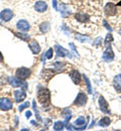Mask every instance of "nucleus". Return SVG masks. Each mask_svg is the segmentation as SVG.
I'll use <instances>...</instances> for the list:
<instances>
[{
    "mask_svg": "<svg viewBox=\"0 0 121 131\" xmlns=\"http://www.w3.org/2000/svg\"><path fill=\"white\" fill-rule=\"evenodd\" d=\"M119 33H120V34H121V30H119Z\"/></svg>",
    "mask_w": 121,
    "mask_h": 131,
    "instance_id": "37",
    "label": "nucleus"
},
{
    "mask_svg": "<svg viewBox=\"0 0 121 131\" xmlns=\"http://www.w3.org/2000/svg\"><path fill=\"white\" fill-rule=\"evenodd\" d=\"M75 18H76L79 22H81V23H85V22H87V21L90 19L89 15H87V14H82V13L76 14V15H75Z\"/></svg>",
    "mask_w": 121,
    "mask_h": 131,
    "instance_id": "18",
    "label": "nucleus"
},
{
    "mask_svg": "<svg viewBox=\"0 0 121 131\" xmlns=\"http://www.w3.org/2000/svg\"><path fill=\"white\" fill-rule=\"evenodd\" d=\"M29 49H31V51H32L34 54H37V53H39V51H40V47H39V45L37 43L36 40H34V39H31V40L29 41Z\"/></svg>",
    "mask_w": 121,
    "mask_h": 131,
    "instance_id": "15",
    "label": "nucleus"
},
{
    "mask_svg": "<svg viewBox=\"0 0 121 131\" xmlns=\"http://www.w3.org/2000/svg\"><path fill=\"white\" fill-rule=\"evenodd\" d=\"M113 40V36H112V34H111V32L108 33L107 35H106V39H105V43L107 45L108 42H111Z\"/></svg>",
    "mask_w": 121,
    "mask_h": 131,
    "instance_id": "29",
    "label": "nucleus"
},
{
    "mask_svg": "<svg viewBox=\"0 0 121 131\" xmlns=\"http://www.w3.org/2000/svg\"><path fill=\"white\" fill-rule=\"evenodd\" d=\"M116 12H117V5H115L112 2H109V3L106 4V6H105V13L107 15L113 16V15L116 14Z\"/></svg>",
    "mask_w": 121,
    "mask_h": 131,
    "instance_id": "5",
    "label": "nucleus"
},
{
    "mask_svg": "<svg viewBox=\"0 0 121 131\" xmlns=\"http://www.w3.org/2000/svg\"><path fill=\"white\" fill-rule=\"evenodd\" d=\"M35 9L37 12H45L48 9V5L43 1H37L35 4Z\"/></svg>",
    "mask_w": 121,
    "mask_h": 131,
    "instance_id": "14",
    "label": "nucleus"
},
{
    "mask_svg": "<svg viewBox=\"0 0 121 131\" xmlns=\"http://www.w3.org/2000/svg\"><path fill=\"white\" fill-rule=\"evenodd\" d=\"M102 58H103L104 61H107V62H110V61H112V60L114 59V52H113L112 47H111L110 45L107 46V48H106L105 51H104Z\"/></svg>",
    "mask_w": 121,
    "mask_h": 131,
    "instance_id": "6",
    "label": "nucleus"
},
{
    "mask_svg": "<svg viewBox=\"0 0 121 131\" xmlns=\"http://www.w3.org/2000/svg\"><path fill=\"white\" fill-rule=\"evenodd\" d=\"M76 38H77L78 40L84 42V41H88L90 37H89V36H85V35H82V34H80V33H77V34H76Z\"/></svg>",
    "mask_w": 121,
    "mask_h": 131,
    "instance_id": "24",
    "label": "nucleus"
},
{
    "mask_svg": "<svg viewBox=\"0 0 121 131\" xmlns=\"http://www.w3.org/2000/svg\"><path fill=\"white\" fill-rule=\"evenodd\" d=\"M53 66H54L56 71L58 73H60V72H62V71L65 70V63H59V62H57V63L53 64Z\"/></svg>",
    "mask_w": 121,
    "mask_h": 131,
    "instance_id": "21",
    "label": "nucleus"
},
{
    "mask_svg": "<svg viewBox=\"0 0 121 131\" xmlns=\"http://www.w3.org/2000/svg\"><path fill=\"white\" fill-rule=\"evenodd\" d=\"M113 86L115 88V91L117 93H121V75H117L114 77Z\"/></svg>",
    "mask_w": 121,
    "mask_h": 131,
    "instance_id": "17",
    "label": "nucleus"
},
{
    "mask_svg": "<svg viewBox=\"0 0 121 131\" xmlns=\"http://www.w3.org/2000/svg\"><path fill=\"white\" fill-rule=\"evenodd\" d=\"M12 17H13V12H12L10 9H4V10H2L1 13H0V18H1V20H2V21H5V22L11 20Z\"/></svg>",
    "mask_w": 121,
    "mask_h": 131,
    "instance_id": "7",
    "label": "nucleus"
},
{
    "mask_svg": "<svg viewBox=\"0 0 121 131\" xmlns=\"http://www.w3.org/2000/svg\"><path fill=\"white\" fill-rule=\"evenodd\" d=\"M53 129L57 131H60V130H63L64 129V123L61 122V121H58L53 124Z\"/></svg>",
    "mask_w": 121,
    "mask_h": 131,
    "instance_id": "23",
    "label": "nucleus"
},
{
    "mask_svg": "<svg viewBox=\"0 0 121 131\" xmlns=\"http://www.w3.org/2000/svg\"><path fill=\"white\" fill-rule=\"evenodd\" d=\"M13 104L12 101L8 98H0V110L2 111H8L12 109Z\"/></svg>",
    "mask_w": 121,
    "mask_h": 131,
    "instance_id": "4",
    "label": "nucleus"
},
{
    "mask_svg": "<svg viewBox=\"0 0 121 131\" xmlns=\"http://www.w3.org/2000/svg\"><path fill=\"white\" fill-rule=\"evenodd\" d=\"M52 6L56 10H58V4H57V0H52Z\"/></svg>",
    "mask_w": 121,
    "mask_h": 131,
    "instance_id": "34",
    "label": "nucleus"
},
{
    "mask_svg": "<svg viewBox=\"0 0 121 131\" xmlns=\"http://www.w3.org/2000/svg\"><path fill=\"white\" fill-rule=\"evenodd\" d=\"M84 80H85V83H86L88 93H89V94H92V87H91V83H90V81H89V79L87 78L86 76H84Z\"/></svg>",
    "mask_w": 121,
    "mask_h": 131,
    "instance_id": "26",
    "label": "nucleus"
},
{
    "mask_svg": "<svg viewBox=\"0 0 121 131\" xmlns=\"http://www.w3.org/2000/svg\"><path fill=\"white\" fill-rule=\"evenodd\" d=\"M56 52H57V57H62V58H64V57H66V56H68L70 54V51L68 49H64L62 46H59V45H56Z\"/></svg>",
    "mask_w": 121,
    "mask_h": 131,
    "instance_id": "13",
    "label": "nucleus"
},
{
    "mask_svg": "<svg viewBox=\"0 0 121 131\" xmlns=\"http://www.w3.org/2000/svg\"><path fill=\"white\" fill-rule=\"evenodd\" d=\"M16 27H17V29H19L20 31L25 32V31H27L29 29V23H28V21L22 19V20H19L17 22Z\"/></svg>",
    "mask_w": 121,
    "mask_h": 131,
    "instance_id": "12",
    "label": "nucleus"
},
{
    "mask_svg": "<svg viewBox=\"0 0 121 131\" xmlns=\"http://www.w3.org/2000/svg\"><path fill=\"white\" fill-rule=\"evenodd\" d=\"M29 103L28 102H25V103H23V104H21L19 107H18V109H19V111H23L25 108H27V107H29Z\"/></svg>",
    "mask_w": 121,
    "mask_h": 131,
    "instance_id": "28",
    "label": "nucleus"
},
{
    "mask_svg": "<svg viewBox=\"0 0 121 131\" xmlns=\"http://www.w3.org/2000/svg\"><path fill=\"white\" fill-rule=\"evenodd\" d=\"M60 12H61V15L62 17H67L69 16L70 14H71V9L69 8V6L67 5V4H64V3H62L61 5H60Z\"/></svg>",
    "mask_w": 121,
    "mask_h": 131,
    "instance_id": "16",
    "label": "nucleus"
},
{
    "mask_svg": "<svg viewBox=\"0 0 121 131\" xmlns=\"http://www.w3.org/2000/svg\"><path fill=\"white\" fill-rule=\"evenodd\" d=\"M70 78L72 79L73 83L76 85H79L81 83V74L77 70H73L70 72Z\"/></svg>",
    "mask_w": 121,
    "mask_h": 131,
    "instance_id": "10",
    "label": "nucleus"
},
{
    "mask_svg": "<svg viewBox=\"0 0 121 131\" xmlns=\"http://www.w3.org/2000/svg\"><path fill=\"white\" fill-rule=\"evenodd\" d=\"M14 98H15V101L17 103L22 102L24 99L26 98L25 90H16V91H14Z\"/></svg>",
    "mask_w": 121,
    "mask_h": 131,
    "instance_id": "11",
    "label": "nucleus"
},
{
    "mask_svg": "<svg viewBox=\"0 0 121 131\" xmlns=\"http://www.w3.org/2000/svg\"><path fill=\"white\" fill-rule=\"evenodd\" d=\"M37 100L43 106V108H48L51 105V93L47 88H40L37 91Z\"/></svg>",
    "mask_w": 121,
    "mask_h": 131,
    "instance_id": "1",
    "label": "nucleus"
},
{
    "mask_svg": "<svg viewBox=\"0 0 121 131\" xmlns=\"http://www.w3.org/2000/svg\"><path fill=\"white\" fill-rule=\"evenodd\" d=\"M9 83L13 88H18V87H22L23 90L27 89V84L26 82H23V80H20L16 77H10L9 78Z\"/></svg>",
    "mask_w": 121,
    "mask_h": 131,
    "instance_id": "3",
    "label": "nucleus"
},
{
    "mask_svg": "<svg viewBox=\"0 0 121 131\" xmlns=\"http://www.w3.org/2000/svg\"><path fill=\"white\" fill-rule=\"evenodd\" d=\"M25 116H26V118H29V117L31 116V112H30V111H27V112L25 113Z\"/></svg>",
    "mask_w": 121,
    "mask_h": 131,
    "instance_id": "35",
    "label": "nucleus"
},
{
    "mask_svg": "<svg viewBox=\"0 0 121 131\" xmlns=\"http://www.w3.org/2000/svg\"><path fill=\"white\" fill-rule=\"evenodd\" d=\"M62 115H63V117H65V119L67 121H70V119L72 117V112H71L70 109H64L63 112H62Z\"/></svg>",
    "mask_w": 121,
    "mask_h": 131,
    "instance_id": "22",
    "label": "nucleus"
},
{
    "mask_svg": "<svg viewBox=\"0 0 121 131\" xmlns=\"http://www.w3.org/2000/svg\"><path fill=\"white\" fill-rule=\"evenodd\" d=\"M3 61V56H2V53L0 52V62H2Z\"/></svg>",
    "mask_w": 121,
    "mask_h": 131,
    "instance_id": "36",
    "label": "nucleus"
},
{
    "mask_svg": "<svg viewBox=\"0 0 121 131\" xmlns=\"http://www.w3.org/2000/svg\"><path fill=\"white\" fill-rule=\"evenodd\" d=\"M110 123H111V119H110L109 117H103V118L99 121L98 124H99L101 127H107V126L110 125Z\"/></svg>",
    "mask_w": 121,
    "mask_h": 131,
    "instance_id": "19",
    "label": "nucleus"
},
{
    "mask_svg": "<svg viewBox=\"0 0 121 131\" xmlns=\"http://www.w3.org/2000/svg\"><path fill=\"white\" fill-rule=\"evenodd\" d=\"M101 39H102L101 37H98V38L93 42V45H94L95 47H100V46L102 45V40H101Z\"/></svg>",
    "mask_w": 121,
    "mask_h": 131,
    "instance_id": "31",
    "label": "nucleus"
},
{
    "mask_svg": "<svg viewBox=\"0 0 121 131\" xmlns=\"http://www.w3.org/2000/svg\"><path fill=\"white\" fill-rule=\"evenodd\" d=\"M99 107H100V109L103 113L110 114V109L108 107V103H107V101L105 100L103 96H100V98H99Z\"/></svg>",
    "mask_w": 121,
    "mask_h": 131,
    "instance_id": "8",
    "label": "nucleus"
},
{
    "mask_svg": "<svg viewBox=\"0 0 121 131\" xmlns=\"http://www.w3.org/2000/svg\"><path fill=\"white\" fill-rule=\"evenodd\" d=\"M87 100H88V97H87L86 94H84V93H79L78 96H77V98H76V100H75V102H74V104H75L76 106H84V105L86 104Z\"/></svg>",
    "mask_w": 121,
    "mask_h": 131,
    "instance_id": "9",
    "label": "nucleus"
},
{
    "mask_svg": "<svg viewBox=\"0 0 121 131\" xmlns=\"http://www.w3.org/2000/svg\"><path fill=\"white\" fill-rule=\"evenodd\" d=\"M85 123H86V120H85L84 117H79V118L76 119V121H75V124L78 125V126H83Z\"/></svg>",
    "mask_w": 121,
    "mask_h": 131,
    "instance_id": "25",
    "label": "nucleus"
},
{
    "mask_svg": "<svg viewBox=\"0 0 121 131\" xmlns=\"http://www.w3.org/2000/svg\"><path fill=\"white\" fill-rule=\"evenodd\" d=\"M69 46L71 47V49H72V50H73V52H74V56H76V57H79L78 52L76 51V49H75V45H74L73 42H71V43H69Z\"/></svg>",
    "mask_w": 121,
    "mask_h": 131,
    "instance_id": "32",
    "label": "nucleus"
},
{
    "mask_svg": "<svg viewBox=\"0 0 121 131\" xmlns=\"http://www.w3.org/2000/svg\"><path fill=\"white\" fill-rule=\"evenodd\" d=\"M16 35H17L18 37L22 38L23 40H28V38H29V35H27V34H22V33H16Z\"/></svg>",
    "mask_w": 121,
    "mask_h": 131,
    "instance_id": "30",
    "label": "nucleus"
},
{
    "mask_svg": "<svg viewBox=\"0 0 121 131\" xmlns=\"http://www.w3.org/2000/svg\"><path fill=\"white\" fill-rule=\"evenodd\" d=\"M52 54H53V50L52 49H48V51L46 52V53H43V57H45V59H52Z\"/></svg>",
    "mask_w": 121,
    "mask_h": 131,
    "instance_id": "27",
    "label": "nucleus"
},
{
    "mask_svg": "<svg viewBox=\"0 0 121 131\" xmlns=\"http://www.w3.org/2000/svg\"><path fill=\"white\" fill-rule=\"evenodd\" d=\"M50 23L49 22H42V23H40V25H39V29H40V31L41 32H48L49 30H50Z\"/></svg>",
    "mask_w": 121,
    "mask_h": 131,
    "instance_id": "20",
    "label": "nucleus"
},
{
    "mask_svg": "<svg viewBox=\"0 0 121 131\" xmlns=\"http://www.w3.org/2000/svg\"><path fill=\"white\" fill-rule=\"evenodd\" d=\"M103 24H104V26H105L109 31H112V27H111V26L106 22V20H103Z\"/></svg>",
    "mask_w": 121,
    "mask_h": 131,
    "instance_id": "33",
    "label": "nucleus"
},
{
    "mask_svg": "<svg viewBox=\"0 0 121 131\" xmlns=\"http://www.w3.org/2000/svg\"><path fill=\"white\" fill-rule=\"evenodd\" d=\"M31 74V71L29 69H26V68H20L16 70V73H15V76L16 78L20 79V80H26Z\"/></svg>",
    "mask_w": 121,
    "mask_h": 131,
    "instance_id": "2",
    "label": "nucleus"
}]
</instances>
